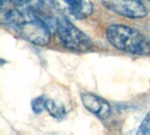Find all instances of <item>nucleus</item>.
I'll return each mask as SVG.
<instances>
[{
    "mask_svg": "<svg viewBox=\"0 0 150 135\" xmlns=\"http://www.w3.org/2000/svg\"><path fill=\"white\" fill-rule=\"evenodd\" d=\"M69 12L77 19H83L90 16L93 11V4L91 0H63Z\"/></svg>",
    "mask_w": 150,
    "mask_h": 135,
    "instance_id": "obj_6",
    "label": "nucleus"
},
{
    "mask_svg": "<svg viewBox=\"0 0 150 135\" xmlns=\"http://www.w3.org/2000/svg\"><path fill=\"white\" fill-rule=\"evenodd\" d=\"M8 1H11L14 4H30L31 3L34 2L35 0H8Z\"/></svg>",
    "mask_w": 150,
    "mask_h": 135,
    "instance_id": "obj_10",
    "label": "nucleus"
},
{
    "mask_svg": "<svg viewBox=\"0 0 150 135\" xmlns=\"http://www.w3.org/2000/svg\"><path fill=\"white\" fill-rule=\"evenodd\" d=\"M108 10L130 18H144L147 13L146 6L140 0H98Z\"/></svg>",
    "mask_w": 150,
    "mask_h": 135,
    "instance_id": "obj_4",
    "label": "nucleus"
},
{
    "mask_svg": "<svg viewBox=\"0 0 150 135\" xmlns=\"http://www.w3.org/2000/svg\"><path fill=\"white\" fill-rule=\"evenodd\" d=\"M1 21L34 45L45 46L50 41L49 26L27 4L1 0Z\"/></svg>",
    "mask_w": 150,
    "mask_h": 135,
    "instance_id": "obj_1",
    "label": "nucleus"
},
{
    "mask_svg": "<svg viewBox=\"0 0 150 135\" xmlns=\"http://www.w3.org/2000/svg\"><path fill=\"white\" fill-rule=\"evenodd\" d=\"M46 102H47V98H45V97L43 96L34 98L31 103L33 112L36 114L41 113L44 110H46Z\"/></svg>",
    "mask_w": 150,
    "mask_h": 135,
    "instance_id": "obj_8",
    "label": "nucleus"
},
{
    "mask_svg": "<svg viewBox=\"0 0 150 135\" xmlns=\"http://www.w3.org/2000/svg\"><path fill=\"white\" fill-rule=\"evenodd\" d=\"M46 110L53 118L59 120L62 119L66 115V110L64 105L54 99H47Z\"/></svg>",
    "mask_w": 150,
    "mask_h": 135,
    "instance_id": "obj_7",
    "label": "nucleus"
},
{
    "mask_svg": "<svg viewBox=\"0 0 150 135\" xmlns=\"http://www.w3.org/2000/svg\"><path fill=\"white\" fill-rule=\"evenodd\" d=\"M137 134L141 135H150V110L144 118L142 123L141 124Z\"/></svg>",
    "mask_w": 150,
    "mask_h": 135,
    "instance_id": "obj_9",
    "label": "nucleus"
},
{
    "mask_svg": "<svg viewBox=\"0 0 150 135\" xmlns=\"http://www.w3.org/2000/svg\"><path fill=\"white\" fill-rule=\"evenodd\" d=\"M149 2H150V0H149Z\"/></svg>",
    "mask_w": 150,
    "mask_h": 135,
    "instance_id": "obj_11",
    "label": "nucleus"
},
{
    "mask_svg": "<svg viewBox=\"0 0 150 135\" xmlns=\"http://www.w3.org/2000/svg\"><path fill=\"white\" fill-rule=\"evenodd\" d=\"M106 38L118 50L136 55L150 54V40L148 37L129 26L111 25L106 30Z\"/></svg>",
    "mask_w": 150,
    "mask_h": 135,
    "instance_id": "obj_2",
    "label": "nucleus"
},
{
    "mask_svg": "<svg viewBox=\"0 0 150 135\" xmlns=\"http://www.w3.org/2000/svg\"><path fill=\"white\" fill-rule=\"evenodd\" d=\"M81 100L85 109L100 119H106L111 115V105L105 99L93 93L85 92L81 94Z\"/></svg>",
    "mask_w": 150,
    "mask_h": 135,
    "instance_id": "obj_5",
    "label": "nucleus"
},
{
    "mask_svg": "<svg viewBox=\"0 0 150 135\" xmlns=\"http://www.w3.org/2000/svg\"><path fill=\"white\" fill-rule=\"evenodd\" d=\"M55 27L61 43L67 49L76 52H85L91 47L92 41L90 37L67 18H57Z\"/></svg>",
    "mask_w": 150,
    "mask_h": 135,
    "instance_id": "obj_3",
    "label": "nucleus"
}]
</instances>
